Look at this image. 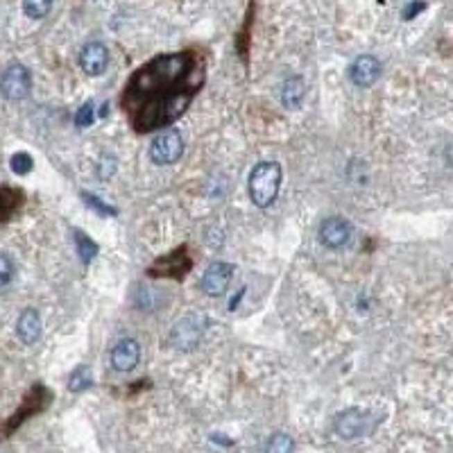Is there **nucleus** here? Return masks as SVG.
<instances>
[{"label":"nucleus","mask_w":453,"mask_h":453,"mask_svg":"<svg viewBox=\"0 0 453 453\" xmlns=\"http://www.w3.org/2000/svg\"><path fill=\"white\" fill-rule=\"evenodd\" d=\"M184 155V141L177 132H164L159 134L150 145V157L159 166H170L179 161Z\"/></svg>","instance_id":"5"},{"label":"nucleus","mask_w":453,"mask_h":453,"mask_svg":"<svg viewBox=\"0 0 453 453\" xmlns=\"http://www.w3.org/2000/svg\"><path fill=\"white\" fill-rule=\"evenodd\" d=\"M204 329H207V318L200 313L186 315V318L179 320L173 331L168 336V345L179 352H193L195 347L200 345V340L204 336Z\"/></svg>","instance_id":"3"},{"label":"nucleus","mask_w":453,"mask_h":453,"mask_svg":"<svg viewBox=\"0 0 453 453\" xmlns=\"http://www.w3.org/2000/svg\"><path fill=\"white\" fill-rule=\"evenodd\" d=\"M75 123H78V127H89L93 123V105L91 102H87L80 111H78V116H75Z\"/></svg>","instance_id":"21"},{"label":"nucleus","mask_w":453,"mask_h":453,"mask_svg":"<svg viewBox=\"0 0 453 453\" xmlns=\"http://www.w3.org/2000/svg\"><path fill=\"white\" fill-rule=\"evenodd\" d=\"M53 10V0H23V12L30 19H44Z\"/></svg>","instance_id":"18"},{"label":"nucleus","mask_w":453,"mask_h":453,"mask_svg":"<svg viewBox=\"0 0 453 453\" xmlns=\"http://www.w3.org/2000/svg\"><path fill=\"white\" fill-rule=\"evenodd\" d=\"M188 268H191V261L186 259V254H182V259H164L161 263H157L155 268H152L150 272L152 275H157V272H161L164 277H175V279H182Z\"/></svg>","instance_id":"14"},{"label":"nucleus","mask_w":453,"mask_h":453,"mask_svg":"<svg viewBox=\"0 0 453 453\" xmlns=\"http://www.w3.org/2000/svg\"><path fill=\"white\" fill-rule=\"evenodd\" d=\"M198 87L202 66L191 53L161 55L134 75L123 105L134 111L136 130H157L184 114Z\"/></svg>","instance_id":"1"},{"label":"nucleus","mask_w":453,"mask_h":453,"mask_svg":"<svg viewBox=\"0 0 453 453\" xmlns=\"http://www.w3.org/2000/svg\"><path fill=\"white\" fill-rule=\"evenodd\" d=\"M281 186V166L272 161H263L250 175V198L256 207L266 209L277 200Z\"/></svg>","instance_id":"2"},{"label":"nucleus","mask_w":453,"mask_h":453,"mask_svg":"<svg viewBox=\"0 0 453 453\" xmlns=\"http://www.w3.org/2000/svg\"><path fill=\"white\" fill-rule=\"evenodd\" d=\"M10 164H12V170L16 175H28L30 170L34 168V161H32V157L28 155V152H19V155H14Z\"/></svg>","instance_id":"19"},{"label":"nucleus","mask_w":453,"mask_h":453,"mask_svg":"<svg viewBox=\"0 0 453 453\" xmlns=\"http://www.w3.org/2000/svg\"><path fill=\"white\" fill-rule=\"evenodd\" d=\"M352 238V225L345 218H329L322 222L320 227V241L331 247V250H340L345 247Z\"/></svg>","instance_id":"8"},{"label":"nucleus","mask_w":453,"mask_h":453,"mask_svg":"<svg viewBox=\"0 0 453 453\" xmlns=\"http://www.w3.org/2000/svg\"><path fill=\"white\" fill-rule=\"evenodd\" d=\"M12 275H14V263L7 254L0 252V288H5L7 284L12 281Z\"/></svg>","instance_id":"20"},{"label":"nucleus","mask_w":453,"mask_h":453,"mask_svg":"<svg viewBox=\"0 0 453 453\" xmlns=\"http://www.w3.org/2000/svg\"><path fill=\"white\" fill-rule=\"evenodd\" d=\"M379 78H381V64L372 55H361L352 64V68H349V80L356 87H372Z\"/></svg>","instance_id":"9"},{"label":"nucleus","mask_w":453,"mask_h":453,"mask_svg":"<svg viewBox=\"0 0 453 453\" xmlns=\"http://www.w3.org/2000/svg\"><path fill=\"white\" fill-rule=\"evenodd\" d=\"M16 333H19V338L23 340L25 345H34L41 336V318L37 311H23V315L16 322Z\"/></svg>","instance_id":"12"},{"label":"nucleus","mask_w":453,"mask_h":453,"mask_svg":"<svg viewBox=\"0 0 453 453\" xmlns=\"http://www.w3.org/2000/svg\"><path fill=\"white\" fill-rule=\"evenodd\" d=\"M367 426H370V415H367L365 410H358V408H349L333 420V429H336V433L343 440L361 438V435L367 433Z\"/></svg>","instance_id":"6"},{"label":"nucleus","mask_w":453,"mask_h":453,"mask_svg":"<svg viewBox=\"0 0 453 453\" xmlns=\"http://www.w3.org/2000/svg\"><path fill=\"white\" fill-rule=\"evenodd\" d=\"M139 361H141V347L132 338L121 340L114 347V352H111V365H114L116 372H132L139 365Z\"/></svg>","instance_id":"10"},{"label":"nucleus","mask_w":453,"mask_h":453,"mask_svg":"<svg viewBox=\"0 0 453 453\" xmlns=\"http://www.w3.org/2000/svg\"><path fill=\"white\" fill-rule=\"evenodd\" d=\"M107 64H109V50L105 46L98 44V41L84 46L82 55H80V66H82L84 73L91 75V78H96V75L105 73Z\"/></svg>","instance_id":"11"},{"label":"nucleus","mask_w":453,"mask_h":453,"mask_svg":"<svg viewBox=\"0 0 453 453\" xmlns=\"http://www.w3.org/2000/svg\"><path fill=\"white\" fill-rule=\"evenodd\" d=\"M75 245H78V254H80V259H82L84 263H91L93 259H96V254H98V245L93 243L87 234L75 232Z\"/></svg>","instance_id":"17"},{"label":"nucleus","mask_w":453,"mask_h":453,"mask_svg":"<svg viewBox=\"0 0 453 453\" xmlns=\"http://www.w3.org/2000/svg\"><path fill=\"white\" fill-rule=\"evenodd\" d=\"M84 198H87V200H89V207H93V209H98L100 213H105V216H107V213H114V211H111L109 207H102V202H100V200L96 198V195H84Z\"/></svg>","instance_id":"22"},{"label":"nucleus","mask_w":453,"mask_h":453,"mask_svg":"<svg viewBox=\"0 0 453 453\" xmlns=\"http://www.w3.org/2000/svg\"><path fill=\"white\" fill-rule=\"evenodd\" d=\"M306 96V84L302 78H290L281 87V102L286 109H299Z\"/></svg>","instance_id":"13"},{"label":"nucleus","mask_w":453,"mask_h":453,"mask_svg":"<svg viewBox=\"0 0 453 453\" xmlns=\"http://www.w3.org/2000/svg\"><path fill=\"white\" fill-rule=\"evenodd\" d=\"M93 386V374L87 365H80L78 370L71 374V379H68V388L73 392H84Z\"/></svg>","instance_id":"15"},{"label":"nucleus","mask_w":453,"mask_h":453,"mask_svg":"<svg viewBox=\"0 0 453 453\" xmlns=\"http://www.w3.org/2000/svg\"><path fill=\"white\" fill-rule=\"evenodd\" d=\"M266 453H295V442L286 433H275L266 444Z\"/></svg>","instance_id":"16"},{"label":"nucleus","mask_w":453,"mask_h":453,"mask_svg":"<svg viewBox=\"0 0 453 453\" xmlns=\"http://www.w3.org/2000/svg\"><path fill=\"white\" fill-rule=\"evenodd\" d=\"M232 277H234V266L229 263H211L204 272L202 277V290L207 293L209 297H220L227 293L229 284H232Z\"/></svg>","instance_id":"7"},{"label":"nucleus","mask_w":453,"mask_h":453,"mask_svg":"<svg viewBox=\"0 0 453 453\" xmlns=\"http://www.w3.org/2000/svg\"><path fill=\"white\" fill-rule=\"evenodd\" d=\"M30 89H32V75L23 64H12L5 68L3 78H0V93L7 100L28 98Z\"/></svg>","instance_id":"4"}]
</instances>
